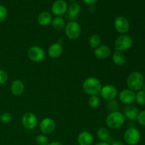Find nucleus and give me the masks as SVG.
<instances>
[{
    "label": "nucleus",
    "mask_w": 145,
    "mask_h": 145,
    "mask_svg": "<svg viewBox=\"0 0 145 145\" xmlns=\"http://www.w3.org/2000/svg\"><path fill=\"white\" fill-rule=\"evenodd\" d=\"M135 91L130 89H124L119 94V99L124 104L130 105L135 101Z\"/></svg>",
    "instance_id": "obj_12"
},
{
    "label": "nucleus",
    "mask_w": 145,
    "mask_h": 145,
    "mask_svg": "<svg viewBox=\"0 0 145 145\" xmlns=\"http://www.w3.org/2000/svg\"><path fill=\"white\" fill-rule=\"evenodd\" d=\"M11 120H12V116L9 113H8V112L3 113L0 116V120L4 123H10L11 121Z\"/></svg>",
    "instance_id": "obj_29"
},
{
    "label": "nucleus",
    "mask_w": 145,
    "mask_h": 145,
    "mask_svg": "<svg viewBox=\"0 0 145 145\" xmlns=\"http://www.w3.org/2000/svg\"><path fill=\"white\" fill-rule=\"evenodd\" d=\"M85 93L90 96H97L100 93L102 89V84L100 81L96 77L86 78L82 85Z\"/></svg>",
    "instance_id": "obj_1"
},
{
    "label": "nucleus",
    "mask_w": 145,
    "mask_h": 145,
    "mask_svg": "<svg viewBox=\"0 0 145 145\" xmlns=\"http://www.w3.org/2000/svg\"><path fill=\"white\" fill-rule=\"evenodd\" d=\"M24 89H25V87H24V83L21 80H19V79L14 80L11 83V91L14 96H21L24 93Z\"/></svg>",
    "instance_id": "obj_18"
},
{
    "label": "nucleus",
    "mask_w": 145,
    "mask_h": 145,
    "mask_svg": "<svg viewBox=\"0 0 145 145\" xmlns=\"http://www.w3.org/2000/svg\"><path fill=\"white\" fill-rule=\"evenodd\" d=\"M95 145H110L108 142H100L96 143Z\"/></svg>",
    "instance_id": "obj_36"
},
{
    "label": "nucleus",
    "mask_w": 145,
    "mask_h": 145,
    "mask_svg": "<svg viewBox=\"0 0 145 145\" xmlns=\"http://www.w3.org/2000/svg\"><path fill=\"white\" fill-rule=\"evenodd\" d=\"M93 135L88 131L82 132L77 138L78 144L79 145H91L93 142Z\"/></svg>",
    "instance_id": "obj_17"
},
{
    "label": "nucleus",
    "mask_w": 145,
    "mask_h": 145,
    "mask_svg": "<svg viewBox=\"0 0 145 145\" xmlns=\"http://www.w3.org/2000/svg\"><path fill=\"white\" fill-rule=\"evenodd\" d=\"M48 145H64L62 144L61 142H50Z\"/></svg>",
    "instance_id": "obj_35"
},
{
    "label": "nucleus",
    "mask_w": 145,
    "mask_h": 145,
    "mask_svg": "<svg viewBox=\"0 0 145 145\" xmlns=\"http://www.w3.org/2000/svg\"><path fill=\"white\" fill-rule=\"evenodd\" d=\"M142 91H143L145 92V84H144V85L142 86Z\"/></svg>",
    "instance_id": "obj_37"
},
{
    "label": "nucleus",
    "mask_w": 145,
    "mask_h": 145,
    "mask_svg": "<svg viewBox=\"0 0 145 145\" xmlns=\"http://www.w3.org/2000/svg\"><path fill=\"white\" fill-rule=\"evenodd\" d=\"M65 34L69 39L76 40L80 36L82 28L79 23L76 21H70L65 27Z\"/></svg>",
    "instance_id": "obj_4"
},
{
    "label": "nucleus",
    "mask_w": 145,
    "mask_h": 145,
    "mask_svg": "<svg viewBox=\"0 0 145 145\" xmlns=\"http://www.w3.org/2000/svg\"><path fill=\"white\" fill-rule=\"evenodd\" d=\"M114 28L119 33L124 35L130 29V23L126 17L119 16L114 21Z\"/></svg>",
    "instance_id": "obj_8"
},
{
    "label": "nucleus",
    "mask_w": 145,
    "mask_h": 145,
    "mask_svg": "<svg viewBox=\"0 0 145 145\" xmlns=\"http://www.w3.org/2000/svg\"><path fill=\"white\" fill-rule=\"evenodd\" d=\"M106 108L109 113L118 111V110L120 108V103L118 101L115 100V99L108 101L107 104H106Z\"/></svg>",
    "instance_id": "obj_25"
},
{
    "label": "nucleus",
    "mask_w": 145,
    "mask_h": 145,
    "mask_svg": "<svg viewBox=\"0 0 145 145\" xmlns=\"http://www.w3.org/2000/svg\"><path fill=\"white\" fill-rule=\"evenodd\" d=\"M135 101L139 105H144L145 104V92L140 90L137 91L135 94Z\"/></svg>",
    "instance_id": "obj_27"
},
{
    "label": "nucleus",
    "mask_w": 145,
    "mask_h": 145,
    "mask_svg": "<svg viewBox=\"0 0 145 145\" xmlns=\"http://www.w3.org/2000/svg\"><path fill=\"white\" fill-rule=\"evenodd\" d=\"M97 136L101 142H107L110 137L108 130L105 127H101L98 130Z\"/></svg>",
    "instance_id": "obj_22"
},
{
    "label": "nucleus",
    "mask_w": 145,
    "mask_h": 145,
    "mask_svg": "<svg viewBox=\"0 0 145 145\" xmlns=\"http://www.w3.org/2000/svg\"><path fill=\"white\" fill-rule=\"evenodd\" d=\"M123 137L127 144L129 145H136L140 142L141 134L135 127H130L125 130Z\"/></svg>",
    "instance_id": "obj_6"
},
{
    "label": "nucleus",
    "mask_w": 145,
    "mask_h": 145,
    "mask_svg": "<svg viewBox=\"0 0 145 145\" xmlns=\"http://www.w3.org/2000/svg\"><path fill=\"white\" fill-rule=\"evenodd\" d=\"M112 58H113V62L118 66H122V65H125L126 62L125 55L123 54V52H120V51H115L113 52Z\"/></svg>",
    "instance_id": "obj_20"
},
{
    "label": "nucleus",
    "mask_w": 145,
    "mask_h": 145,
    "mask_svg": "<svg viewBox=\"0 0 145 145\" xmlns=\"http://www.w3.org/2000/svg\"><path fill=\"white\" fill-rule=\"evenodd\" d=\"M40 130L43 135H50L53 133L56 128V123L51 118H45L41 120L39 125Z\"/></svg>",
    "instance_id": "obj_7"
},
{
    "label": "nucleus",
    "mask_w": 145,
    "mask_h": 145,
    "mask_svg": "<svg viewBox=\"0 0 145 145\" xmlns=\"http://www.w3.org/2000/svg\"><path fill=\"white\" fill-rule=\"evenodd\" d=\"M21 122L27 130H33L38 125V118L36 116L31 112L24 113L21 118Z\"/></svg>",
    "instance_id": "obj_9"
},
{
    "label": "nucleus",
    "mask_w": 145,
    "mask_h": 145,
    "mask_svg": "<svg viewBox=\"0 0 145 145\" xmlns=\"http://www.w3.org/2000/svg\"><path fill=\"white\" fill-rule=\"evenodd\" d=\"M28 58L35 62H40L45 58V52L39 46H32L28 50Z\"/></svg>",
    "instance_id": "obj_10"
},
{
    "label": "nucleus",
    "mask_w": 145,
    "mask_h": 145,
    "mask_svg": "<svg viewBox=\"0 0 145 145\" xmlns=\"http://www.w3.org/2000/svg\"><path fill=\"white\" fill-rule=\"evenodd\" d=\"M52 27L55 28V30H57V31H60L62 30L63 28H65V21L62 17H55L52 21Z\"/></svg>",
    "instance_id": "obj_23"
},
{
    "label": "nucleus",
    "mask_w": 145,
    "mask_h": 145,
    "mask_svg": "<svg viewBox=\"0 0 145 145\" xmlns=\"http://www.w3.org/2000/svg\"><path fill=\"white\" fill-rule=\"evenodd\" d=\"M139 110L135 106H126L123 108V116L125 118L128 120H135L137 119V116H138Z\"/></svg>",
    "instance_id": "obj_16"
},
{
    "label": "nucleus",
    "mask_w": 145,
    "mask_h": 145,
    "mask_svg": "<svg viewBox=\"0 0 145 145\" xmlns=\"http://www.w3.org/2000/svg\"><path fill=\"white\" fill-rule=\"evenodd\" d=\"M144 79L142 74L140 72H133L129 74L127 79V86L129 89L133 91H138L144 85Z\"/></svg>",
    "instance_id": "obj_2"
},
{
    "label": "nucleus",
    "mask_w": 145,
    "mask_h": 145,
    "mask_svg": "<svg viewBox=\"0 0 145 145\" xmlns=\"http://www.w3.org/2000/svg\"><path fill=\"white\" fill-rule=\"evenodd\" d=\"M81 7L77 3H72L70 4L68 10V16L70 18H74L80 13Z\"/></svg>",
    "instance_id": "obj_21"
},
{
    "label": "nucleus",
    "mask_w": 145,
    "mask_h": 145,
    "mask_svg": "<svg viewBox=\"0 0 145 145\" xmlns=\"http://www.w3.org/2000/svg\"><path fill=\"white\" fill-rule=\"evenodd\" d=\"M88 103L93 108H96L99 106L101 103L100 99L98 96H90L88 99Z\"/></svg>",
    "instance_id": "obj_26"
},
{
    "label": "nucleus",
    "mask_w": 145,
    "mask_h": 145,
    "mask_svg": "<svg viewBox=\"0 0 145 145\" xmlns=\"http://www.w3.org/2000/svg\"><path fill=\"white\" fill-rule=\"evenodd\" d=\"M63 52V48L62 46V44L59 42H55L50 45V46L48 48V55L51 58L57 59L59 57L62 55Z\"/></svg>",
    "instance_id": "obj_15"
},
{
    "label": "nucleus",
    "mask_w": 145,
    "mask_h": 145,
    "mask_svg": "<svg viewBox=\"0 0 145 145\" xmlns=\"http://www.w3.org/2000/svg\"><path fill=\"white\" fill-rule=\"evenodd\" d=\"M101 42V38L97 34L92 35L89 40V45L91 46V48H93V49H96V48H98L100 45Z\"/></svg>",
    "instance_id": "obj_24"
},
{
    "label": "nucleus",
    "mask_w": 145,
    "mask_h": 145,
    "mask_svg": "<svg viewBox=\"0 0 145 145\" xmlns=\"http://www.w3.org/2000/svg\"><path fill=\"white\" fill-rule=\"evenodd\" d=\"M67 4L64 0H57L52 6V12L56 16H62L66 13Z\"/></svg>",
    "instance_id": "obj_13"
},
{
    "label": "nucleus",
    "mask_w": 145,
    "mask_h": 145,
    "mask_svg": "<svg viewBox=\"0 0 145 145\" xmlns=\"http://www.w3.org/2000/svg\"><path fill=\"white\" fill-rule=\"evenodd\" d=\"M137 122L142 126L145 127V110H142L140 113H138V116L137 117Z\"/></svg>",
    "instance_id": "obj_30"
},
{
    "label": "nucleus",
    "mask_w": 145,
    "mask_h": 145,
    "mask_svg": "<svg viewBox=\"0 0 145 145\" xmlns=\"http://www.w3.org/2000/svg\"><path fill=\"white\" fill-rule=\"evenodd\" d=\"M35 142L38 145H48L49 144V139L45 135H39L37 136Z\"/></svg>",
    "instance_id": "obj_28"
},
{
    "label": "nucleus",
    "mask_w": 145,
    "mask_h": 145,
    "mask_svg": "<svg viewBox=\"0 0 145 145\" xmlns=\"http://www.w3.org/2000/svg\"><path fill=\"white\" fill-rule=\"evenodd\" d=\"M8 79V74L4 70L0 69V84H4Z\"/></svg>",
    "instance_id": "obj_32"
},
{
    "label": "nucleus",
    "mask_w": 145,
    "mask_h": 145,
    "mask_svg": "<svg viewBox=\"0 0 145 145\" xmlns=\"http://www.w3.org/2000/svg\"><path fill=\"white\" fill-rule=\"evenodd\" d=\"M125 121V118L123 114L119 111L112 112L108 115L106 118V125L110 128L116 130L119 129L124 125Z\"/></svg>",
    "instance_id": "obj_3"
},
{
    "label": "nucleus",
    "mask_w": 145,
    "mask_h": 145,
    "mask_svg": "<svg viewBox=\"0 0 145 145\" xmlns=\"http://www.w3.org/2000/svg\"><path fill=\"white\" fill-rule=\"evenodd\" d=\"M69 1H74L75 0H69Z\"/></svg>",
    "instance_id": "obj_38"
},
{
    "label": "nucleus",
    "mask_w": 145,
    "mask_h": 145,
    "mask_svg": "<svg viewBox=\"0 0 145 145\" xmlns=\"http://www.w3.org/2000/svg\"><path fill=\"white\" fill-rule=\"evenodd\" d=\"M133 44V40L130 36L127 35H121L116 38L115 41V48L116 50L126 51L130 49Z\"/></svg>",
    "instance_id": "obj_5"
},
{
    "label": "nucleus",
    "mask_w": 145,
    "mask_h": 145,
    "mask_svg": "<svg viewBox=\"0 0 145 145\" xmlns=\"http://www.w3.org/2000/svg\"><path fill=\"white\" fill-rule=\"evenodd\" d=\"M100 93L103 99L108 101L116 99L118 95V90L113 85L108 84L102 87Z\"/></svg>",
    "instance_id": "obj_11"
},
{
    "label": "nucleus",
    "mask_w": 145,
    "mask_h": 145,
    "mask_svg": "<svg viewBox=\"0 0 145 145\" xmlns=\"http://www.w3.org/2000/svg\"><path fill=\"white\" fill-rule=\"evenodd\" d=\"M111 54V49L106 45H99L94 50V55L96 58L99 59H105L109 57Z\"/></svg>",
    "instance_id": "obj_14"
},
{
    "label": "nucleus",
    "mask_w": 145,
    "mask_h": 145,
    "mask_svg": "<svg viewBox=\"0 0 145 145\" xmlns=\"http://www.w3.org/2000/svg\"><path fill=\"white\" fill-rule=\"evenodd\" d=\"M38 22L42 26L48 25L52 22V16L48 11H42L38 15Z\"/></svg>",
    "instance_id": "obj_19"
},
{
    "label": "nucleus",
    "mask_w": 145,
    "mask_h": 145,
    "mask_svg": "<svg viewBox=\"0 0 145 145\" xmlns=\"http://www.w3.org/2000/svg\"><path fill=\"white\" fill-rule=\"evenodd\" d=\"M83 1L89 5H93V4H96L97 0H83Z\"/></svg>",
    "instance_id": "obj_33"
},
{
    "label": "nucleus",
    "mask_w": 145,
    "mask_h": 145,
    "mask_svg": "<svg viewBox=\"0 0 145 145\" xmlns=\"http://www.w3.org/2000/svg\"><path fill=\"white\" fill-rule=\"evenodd\" d=\"M111 145H125L121 141H115L112 143Z\"/></svg>",
    "instance_id": "obj_34"
},
{
    "label": "nucleus",
    "mask_w": 145,
    "mask_h": 145,
    "mask_svg": "<svg viewBox=\"0 0 145 145\" xmlns=\"http://www.w3.org/2000/svg\"><path fill=\"white\" fill-rule=\"evenodd\" d=\"M7 16V9L4 6L0 5V22L6 19Z\"/></svg>",
    "instance_id": "obj_31"
}]
</instances>
